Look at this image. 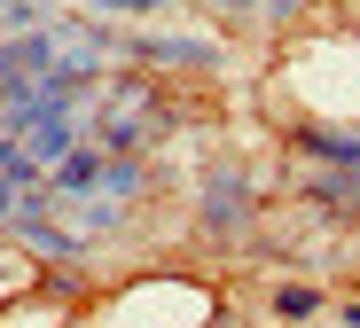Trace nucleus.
Instances as JSON below:
<instances>
[{
    "mask_svg": "<svg viewBox=\"0 0 360 328\" xmlns=\"http://www.w3.org/2000/svg\"><path fill=\"white\" fill-rule=\"evenodd\" d=\"M274 305H282V313H297V320H306V313H321V289H297V282H290V289H274Z\"/></svg>",
    "mask_w": 360,
    "mask_h": 328,
    "instance_id": "obj_1",
    "label": "nucleus"
},
{
    "mask_svg": "<svg viewBox=\"0 0 360 328\" xmlns=\"http://www.w3.org/2000/svg\"><path fill=\"white\" fill-rule=\"evenodd\" d=\"M306 149H321V157H360V141H345V133H306Z\"/></svg>",
    "mask_w": 360,
    "mask_h": 328,
    "instance_id": "obj_2",
    "label": "nucleus"
},
{
    "mask_svg": "<svg viewBox=\"0 0 360 328\" xmlns=\"http://www.w3.org/2000/svg\"><path fill=\"white\" fill-rule=\"evenodd\" d=\"M102 8H157V0H102Z\"/></svg>",
    "mask_w": 360,
    "mask_h": 328,
    "instance_id": "obj_3",
    "label": "nucleus"
},
{
    "mask_svg": "<svg viewBox=\"0 0 360 328\" xmlns=\"http://www.w3.org/2000/svg\"><path fill=\"white\" fill-rule=\"evenodd\" d=\"M8 211H16V195H8V188H0V219H8Z\"/></svg>",
    "mask_w": 360,
    "mask_h": 328,
    "instance_id": "obj_4",
    "label": "nucleus"
}]
</instances>
